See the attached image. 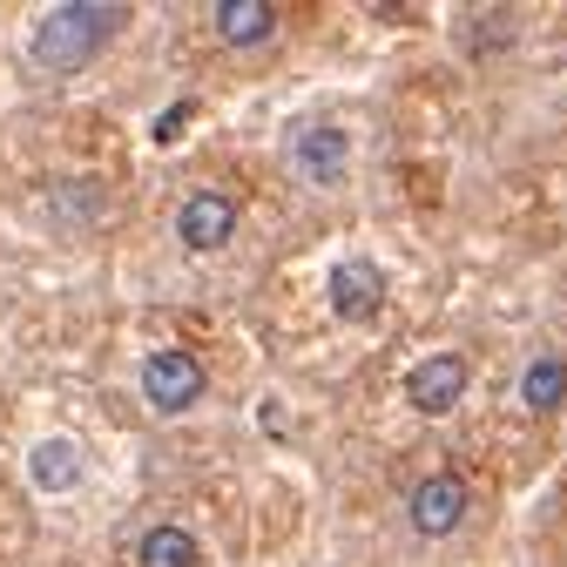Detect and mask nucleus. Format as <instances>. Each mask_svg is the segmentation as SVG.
<instances>
[{
    "label": "nucleus",
    "instance_id": "obj_7",
    "mask_svg": "<svg viewBox=\"0 0 567 567\" xmlns=\"http://www.w3.org/2000/svg\"><path fill=\"white\" fill-rule=\"evenodd\" d=\"M324 298H331V311L344 318V324H372L379 311H385V270L379 264H331V277H324Z\"/></svg>",
    "mask_w": 567,
    "mask_h": 567
},
{
    "label": "nucleus",
    "instance_id": "obj_6",
    "mask_svg": "<svg viewBox=\"0 0 567 567\" xmlns=\"http://www.w3.org/2000/svg\"><path fill=\"white\" fill-rule=\"evenodd\" d=\"M466 385H473V365L460 359V351H433V359H419V365L405 372V399H412V412H425V419L453 412V405L466 399Z\"/></svg>",
    "mask_w": 567,
    "mask_h": 567
},
{
    "label": "nucleus",
    "instance_id": "obj_5",
    "mask_svg": "<svg viewBox=\"0 0 567 567\" xmlns=\"http://www.w3.org/2000/svg\"><path fill=\"white\" fill-rule=\"evenodd\" d=\"M466 507H473V493H466L460 473H425V480L405 493V520H412V534H425V540L453 534V527L466 520Z\"/></svg>",
    "mask_w": 567,
    "mask_h": 567
},
{
    "label": "nucleus",
    "instance_id": "obj_8",
    "mask_svg": "<svg viewBox=\"0 0 567 567\" xmlns=\"http://www.w3.org/2000/svg\"><path fill=\"white\" fill-rule=\"evenodd\" d=\"M28 480H34L41 493H75V486H82V446L68 440V433L34 440V453H28Z\"/></svg>",
    "mask_w": 567,
    "mask_h": 567
},
{
    "label": "nucleus",
    "instance_id": "obj_4",
    "mask_svg": "<svg viewBox=\"0 0 567 567\" xmlns=\"http://www.w3.org/2000/svg\"><path fill=\"white\" fill-rule=\"evenodd\" d=\"M237 237V196L230 189H189L176 209V244L196 257H217Z\"/></svg>",
    "mask_w": 567,
    "mask_h": 567
},
{
    "label": "nucleus",
    "instance_id": "obj_12",
    "mask_svg": "<svg viewBox=\"0 0 567 567\" xmlns=\"http://www.w3.org/2000/svg\"><path fill=\"white\" fill-rule=\"evenodd\" d=\"M183 115H189V102H176V109H169V115L156 122V142H163V135H176V128H183Z\"/></svg>",
    "mask_w": 567,
    "mask_h": 567
},
{
    "label": "nucleus",
    "instance_id": "obj_3",
    "mask_svg": "<svg viewBox=\"0 0 567 567\" xmlns=\"http://www.w3.org/2000/svg\"><path fill=\"white\" fill-rule=\"evenodd\" d=\"M203 385H209V372H203L196 351H156V359H142V405L163 412V419L189 412L203 399Z\"/></svg>",
    "mask_w": 567,
    "mask_h": 567
},
{
    "label": "nucleus",
    "instance_id": "obj_9",
    "mask_svg": "<svg viewBox=\"0 0 567 567\" xmlns=\"http://www.w3.org/2000/svg\"><path fill=\"white\" fill-rule=\"evenodd\" d=\"M270 34H277L270 0H217V41L224 48H264Z\"/></svg>",
    "mask_w": 567,
    "mask_h": 567
},
{
    "label": "nucleus",
    "instance_id": "obj_10",
    "mask_svg": "<svg viewBox=\"0 0 567 567\" xmlns=\"http://www.w3.org/2000/svg\"><path fill=\"white\" fill-rule=\"evenodd\" d=\"M135 567H203V540L189 527L163 520V527H150L135 540Z\"/></svg>",
    "mask_w": 567,
    "mask_h": 567
},
{
    "label": "nucleus",
    "instance_id": "obj_2",
    "mask_svg": "<svg viewBox=\"0 0 567 567\" xmlns=\"http://www.w3.org/2000/svg\"><path fill=\"white\" fill-rule=\"evenodd\" d=\"M284 156H291L298 183L311 189H344L351 183V128L331 122V115H305L291 128V142H284Z\"/></svg>",
    "mask_w": 567,
    "mask_h": 567
},
{
    "label": "nucleus",
    "instance_id": "obj_11",
    "mask_svg": "<svg viewBox=\"0 0 567 567\" xmlns=\"http://www.w3.org/2000/svg\"><path fill=\"white\" fill-rule=\"evenodd\" d=\"M560 399H567V359H560V351L527 359V372H520V405H527V412H560Z\"/></svg>",
    "mask_w": 567,
    "mask_h": 567
},
{
    "label": "nucleus",
    "instance_id": "obj_1",
    "mask_svg": "<svg viewBox=\"0 0 567 567\" xmlns=\"http://www.w3.org/2000/svg\"><path fill=\"white\" fill-rule=\"evenodd\" d=\"M122 8H102V0H68V8H48L34 28H28V61L48 68V75H75L89 68L115 34H122Z\"/></svg>",
    "mask_w": 567,
    "mask_h": 567
}]
</instances>
